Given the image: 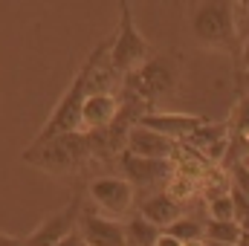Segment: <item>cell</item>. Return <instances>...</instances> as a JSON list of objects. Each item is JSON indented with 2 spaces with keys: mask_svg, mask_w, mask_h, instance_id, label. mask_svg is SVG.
Segmentation results:
<instances>
[{
  "mask_svg": "<svg viewBox=\"0 0 249 246\" xmlns=\"http://www.w3.org/2000/svg\"><path fill=\"white\" fill-rule=\"evenodd\" d=\"M96 151H113L105 130H75L50 142L32 145L23 154V162L47 171V174H75Z\"/></svg>",
  "mask_w": 249,
  "mask_h": 246,
  "instance_id": "6da1fadb",
  "label": "cell"
},
{
  "mask_svg": "<svg viewBox=\"0 0 249 246\" xmlns=\"http://www.w3.org/2000/svg\"><path fill=\"white\" fill-rule=\"evenodd\" d=\"M105 50H107V41H102V44L90 53V58L81 64V70L75 72L72 84L67 87V93L61 96V102L53 107V113H50V119H47V124H44V130L32 139V145H41V142L55 139V136L81 130V107H84V99L90 96V72H93V67H96V61L102 58Z\"/></svg>",
  "mask_w": 249,
  "mask_h": 246,
  "instance_id": "7a4b0ae2",
  "label": "cell"
},
{
  "mask_svg": "<svg viewBox=\"0 0 249 246\" xmlns=\"http://www.w3.org/2000/svg\"><path fill=\"white\" fill-rule=\"evenodd\" d=\"M194 41L206 50H235L238 41V3H200L191 12Z\"/></svg>",
  "mask_w": 249,
  "mask_h": 246,
  "instance_id": "3957f363",
  "label": "cell"
},
{
  "mask_svg": "<svg viewBox=\"0 0 249 246\" xmlns=\"http://www.w3.org/2000/svg\"><path fill=\"white\" fill-rule=\"evenodd\" d=\"M180 81V70L168 55H157L148 58L139 70H133L130 75L122 78V87L130 99H136L139 105H145L148 110H154V102L162 96H171L177 90Z\"/></svg>",
  "mask_w": 249,
  "mask_h": 246,
  "instance_id": "277c9868",
  "label": "cell"
},
{
  "mask_svg": "<svg viewBox=\"0 0 249 246\" xmlns=\"http://www.w3.org/2000/svg\"><path fill=\"white\" fill-rule=\"evenodd\" d=\"M119 6H122L119 9V29L113 35L110 47H107V64H110V70L119 78H124L133 70H139L148 58H154V50L142 38V32L136 29V20H133L130 6L127 3H119Z\"/></svg>",
  "mask_w": 249,
  "mask_h": 246,
  "instance_id": "5b68a950",
  "label": "cell"
},
{
  "mask_svg": "<svg viewBox=\"0 0 249 246\" xmlns=\"http://www.w3.org/2000/svg\"><path fill=\"white\" fill-rule=\"evenodd\" d=\"M87 191H90V200L96 203L99 214L113 217V220L127 217L136 203V191L124 177H96L87 185Z\"/></svg>",
  "mask_w": 249,
  "mask_h": 246,
  "instance_id": "8992f818",
  "label": "cell"
},
{
  "mask_svg": "<svg viewBox=\"0 0 249 246\" xmlns=\"http://www.w3.org/2000/svg\"><path fill=\"white\" fill-rule=\"evenodd\" d=\"M78 214H81V200L72 197L64 209L53 211L38 229H32L26 238H20V246H55L58 241H64L70 232H75Z\"/></svg>",
  "mask_w": 249,
  "mask_h": 246,
  "instance_id": "52a82bcc",
  "label": "cell"
},
{
  "mask_svg": "<svg viewBox=\"0 0 249 246\" xmlns=\"http://www.w3.org/2000/svg\"><path fill=\"white\" fill-rule=\"evenodd\" d=\"M119 165L124 171V180L133 185V191H151L154 185H162L171 180L174 174V162H162V159H142L133 154H119Z\"/></svg>",
  "mask_w": 249,
  "mask_h": 246,
  "instance_id": "ba28073f",
  "label": "cell"
},
{
  "mask_svg": "<svg viewBox=\"0 0 249 246\" xmlns=\"http://www.w3.org/2000/svg\"><path fill=\"white\" fill-rule=\"evenodd\" d=\"M209 122H212L209 116H194V113L148 110L136 124H142V127H148V130H154V133H160V136H165V139H171V142H183V139H188L194 130L206 127Z\"/></svg>",
  "mask_w": 249,
  "mask_h": 246,
  "instance_id": "9c48e42d",
  "label": "cell"
},
{
  "mask_svg": "<svg viewBox=\"0 0 249 246\" xmlns=\"http://www.w3.org/2000/svg\"><path fill=\"white\" fill-rule=\"evenodd\" d=\"M75 229H78L84 246H127L122 220L105 217V214L90 211V209H81L78 226H75Z\"/></svg>",
  "mask_w": 249,
  "mask_h": 246,
  "instance_id": "30bf717a",
  "label": "cell"
},
{
  "mask_svg": "<svg viewBox=\"0 0 249 246\" xmlns=\"http://www.w3.org/2000/svg\"><path fill=\"white\" fill-rule=\"evenodd\" d=\"M124 154H133V157H142V159H162V162H174V154H177V142L142 127V124H133L124 136L122 145Z\"/></svg>",
  "mask_w": 249,
  "mask_h": 246,
  "instance_id": "8fae6325",
  "label": "cell"
},
{
  "mask_svg": "<svg viewBox=\"0 0 249 246\" xmlns=\"http://www.w3.org/2000/svg\"><path fill=\"white\" fill-rule=\"evenodd\" d=\"M226 142H229V136H226V124L209 122L206 127L194 130L188 139H183L180 148L191 151V154L200 157L203 162H223V157H226Z\"/></svg>",
  "mask_w": 249,
  "mask_h": 246,
  "instance_id": "7c38bea8",
  "label": "cell"
},
{
  "mask_svg": "<svg viewBox=\"0 0 249 246\" xmlns=\"http://www.w3.org/2000/svg\"><path fill=\"white\" fill-rule=\"evenodd\" d=\"M226 136H229V142H226L223 165L232 168L235 162H241L249 154V96L247 93L238 99V105H235V110H232V116L226 122Z\"/></svg>",
  "mask_w": 249,
  "mask_h": 246,
  "instance_id": "4fadbf2b",
  "label": "cell"
},
{
  "mask_svg": "<svg viewBox=\"0 0 249 246\" xmlns=\"http://www.w3.org/2000/svg\"><path fill=\"white\" fill-rule=\"evenodd\" d=\"M122 99L116 93H90L81 107V130H107L116 122Z\"/></svg>",
  "mask_w": 249,
  "mask_h": 246,
  "instance_id": "5bb4252c",
  "label": "cell"
},
{
  "mask_svg": "<svg viewBox=\"0 0 249 246\" xmlns=\"http://www.w3.org/2000/svg\"><path fill=\"white\" fill-rule=\"evenodd\" d=\"M139 214H142L148 223H154L160 232H165L168 226H174V223L183 217V206L174 203L165 191H154V194H148V197L139 203Z\"/></svg>",
  "mask_w": 249,
  "mask_h": 246,
  "instance_id": "9a60e30c",
  "label": "cell"
},
{
  "mask_svg": "<svg viewBox=\"0 0 249 246\" xmlns=\"http://www.w3.org/2000/svg\"><path fill=\"white\" fill-rule=\"evenodd\" d=\"M244 238V229L238 220H206L203 223V241L209 246H238Z\"/></svg>",
  "mask_w": 249,
  "mask_h": 246,
  "instance_id": "2e32d148",
  "label": "cell"
},
{
  "mask_svg": "<svg viewBox=\"0 0 249 246\" xmlns=\"http://www.w3.org/2000/svg\"><path fill=\"white\" fill-rule=\"evenodd\" d=\"M124 238H127V246H154V241L160 238V229L148 223L142 214H130L124 220Z\"/></svg>",
  "mask_w": 249,
  "mask_h": 246,
  "instance_id": "e0dca14e",
  "label": "cell"
},
{
  "mask_svg": "<svg viewBox=\"0 0 249 246\" xmlns=\"http://www.w3.org/2000/svg\"><path fill=\"white\" fill-rule=\"evenodd\" d=\"M174 203H188L191 197H194V191H197V180H191V177H186V174H180L177 168H174V174H171V180L165 183V188H162Z\"/></svg>",
  "mask_w": 249,
  "mask_h": 246,
  "instance_id": "ac0fdd59",
  "label": "cell"
},
{
  "mask_svg": "<svg viewBox=\"0 0 249 246\" xmlns=\"http://www.w3.org/2000/svg\"><path fill=\"white\" fill-rule=\"evenodd\" d=\"M171 238H177L180 244H186V241H203V223L200 220H194V217H188V214H183L174 226H168L165 229Z\"/></svg>",
  "mask_w": 249,
  "mask_h": 246,
  "instance_id": "d6986e66",
  "label": "cell"
},
{
  "mask_svg": "<svg viewBox=\"0 0 249 246\" xmlns=\"http://www.w3.org/2000/svg\"><path fill=\"white\" fill-rule=\"evenodd\" d=\"M206 209H209V220H235V206H232L229 191L220 194V197L206 200Z\"/></svg>",
  "mask_w": 249,
  "mask_h": 246,
  "instance_id": "ffe728a7",
  "label": "cell"
},
{
  "mask_svg": "<svg viewBox=\"0 0 249 246\" xmlns=\"http://www.w3.org/2000/svg\"><path fill=\"white\" fill-rule=\"evenodd\" d=\"M55 246H84V241H81V235H78V229H75V232H70V235H67L64 241H58Z\"/></svg>",
  "mask_w": 249,
  "mask_h": 246,
  "instance_id": "44dd1931",
  "label": "cell"
},
{
  "mask_svg": "<svg viewBox=\"0 0 249 246\" xmlns=\"http://www.w3.org/2000/svg\"><path fill=\"white\" fill-rule=\"evenodd\" d=\"M154 246H183V244H180L177 238H171L168 232H160V238L154 241Z\"/></svg>",
  "mask_w": 249,
  "mask_h": 246,
  "instance_id": "7402d4cb",
  "label": "cell"
},
{
  "mask_svg": "<svg viewBox=\"0 0 249 246\" xmlns=\"http://www.w3.org/2000/svg\"><path fill=\"white\" fill-rule=\"evenodd\" d=\"M241 67H244V72H249V41L241 44Z\"/></svg>",
  "mask_w": 249,
  "mask_h": 246,
  "instance_id": "603a6c76",
  "label": "cell"
},
{
  "mask_svg": "<svg viewBox=\"0 0 249 246\" xmlns=\"http://www.w3.org/2000/svg\"><path fill=\"white\" fill-rule=\"evenodd\" d=\"M0 246H20V238H15V235H6V232H0Z\"/></svg>",
  "mask_w": 249,
  "mask_h": 246,
  "instance_id": "cb8c5ba5",
  "label": "cell"
},
{
  "mask_svg": "<svg viewBox=\"0 0 249 246\" xmlns=\"http://www.w3.org/2000/svg\"><path fill=\"white\" fill-rule=\"evenodd\" d=\"M183 246H209V244H206V241H186Z\"/></svg>",
  "mask_w": 249,
  "mask_h": 246,
  "instance_id": "d4e9b609",
  "label": "cell"
},
{
  "mask_svg": "<svg viewBox=\"0 0 249 246\" xmlns=\"http://www.w3.org/2000/svg\"><path fill=\"white\" fill-rule=\"evenodd\" d=\"M244 90H247V96H249V72H244Z\"/></svg>",
  "mask_w": 249,
  "mask_h": 246,
  "instance_id": "484cf974",
  "label": "cell"
},
{
  "mask_svg": "<svg viewBox=\"0 0 249 246\" xmlns=\"http://www.w3.org/2000/svg\"><path fill=\"white\" fill-rule=\"evenodd\" d=\"M241 165H244V168H247V171H249V154H247V157H244V159H241Z\"/></svg>",
  "mask_w": 249,
  "mask_h": 246,
  "instance_id": "4316f807",
  "label": "cell"
},
{
  "mask_svg": "<svg viewBox=\"0 0 249 246\" xmlns=\"http://www.w3.org/2000/svg\"><path fill=\"white\" fill-rule=\"evenodd\" d=\"M241 6H247V15H249V3H241Z\"/></svg>",
  "mask_w": 249,
  "mask_h": 246,
  "instance_id": "83f0119b",
  "label": "cell"
}]
</instances>
